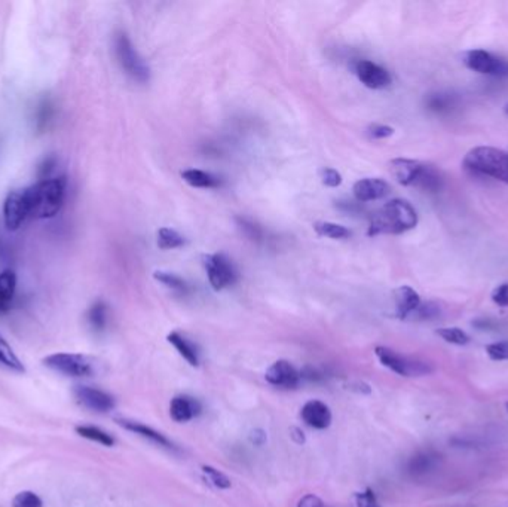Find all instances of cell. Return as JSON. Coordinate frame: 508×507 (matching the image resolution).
I'll list each match as a JSON object with an SVG mask.
<instances>
[{
	"label": "cell",
	"instance_id": "24",
	"mask_svg": "<svg viewBox=\"0 0 508 507\" xmlns=\"http://www.w3.org/2000/svg\"><path fill=\"white\" fill-rule=\"evenodd\" d=\"M314 229L319 237H326L330 240H346L351 237V231L345 227L333 222H315Z\"/></svg>",
	"mask_w": 508,
	"mask_h": 507
},
{
	"label": "cell",
	"instance_id": "14",
	"mask_svg": "<svg viewBox=\"0 0 508 507\" xmlns=\"http://www.w3.org/2000/svg\"><path fill=\"white\" fill-rule=\"evenodd\" d=\"M352 191L357 201L369 203L385 198L391 192V187L387 182L378 179V177H366V179L355 182Z\"/></svg>",
	"mask_w": 508,
	"mask_h": 507
},
{
	"label": "cell",
	"instance_id": "18",
	"mask_svg": "<svg viewBox=\"0 0 508 507\" xmlns=\"http://www.w3.org/2000/svg\"><path fill=\"white\" fill-rule=\"evenodd\" d=\"M200 412V403L187 396H177L169 405V415L177 422H187Z\"/></svg>",
	"mask_w": 508,
	"mask_h": 507
},
{
	"label": "cell",
	"instance_id": "39",
	"mask_svg": "<svg viewBox=\"0 0 508 507\" xmlns=\"http://www.w3.org/2000/svg\"><path fill=\"white\" fill-rule=\"evenodd\" d=\"M492 300L500 307L508 308V283L498 286L492 292Z\"/></svg>",
	"mask_w": 508,
	"mask_h": 507
},
{
	"label": "cell",
	"instance_id": "29",
	"mask_svg": "<svg viewBox=\"0 0 508 507\" xmlns=\"http://www.w3.org/2000/svg\"><path fill=\"white\" fill-rule=\"evenodd\" d=\"M154 277H155V280L159 281V283H162L168 289L176 290V292L186 293L187 289H189V287H187V284H186V281L182 277H178L177 274H173V272L156 271Z\"/></svg>",
	"mask_w": 508,
	"mask_h": 507
},
{
	"label": "cell",
	"instance_id": "28",
	"mask_svg": "<svg viewBox=\"0 0 508 507\" xmlns=\"http://www.w3.org/2000/svg\"><path fill=\"white\" fill-rule=\"evenodd\" d=\"M436 458L437 457L431 455L430 453H421V454L415 455L409 463V472L412 475H416V476L427 473L428 470H431L432 467H434Z\"/></svg>",
	"mask_w": 508,
	"mask_h": 507
},
{
	"label": "cell",
	"instance_id": "22",
	"mask_svg": "<svg viewBox=\"0 0 508 507\" xmlns=\"http://www.w3.org/2000/svg\"><path fill=\"white\" fill-rule=\"evenodd\" d=\"M182 179L192 187H201V189H211V187L220 186V179L218 176L207 173L196 168L182 172Z\"/></svg>",
	"mask_w": 508,
	"mask_h": 507
},
{
	"label": "cell",
	"instance_id": "32",
	"mask_svg": "<svg viewBox=\"0 0 508 507\" xmlns=\"http://www.w3.org/2000/svg\"><path fill=\"white\" fill-rule=\"evenodd\" d=\"M202 472L210 479V482L214 486L220 488V490H228V488H231V479L220 470H218V468H214L211 466H204Z\"/></svg>",
	"mask_w": 508,
	"mask_h": 507
},
{
	"label": "cell",
	"instance_id": "45",
	"mask_svg": "<svg viewBox=\"0 0 508 507\" xmlns=\"http://www.w3.org/2000/svg\"><path fill=\"white\" fill-rule=\"evenodd\" d=\"M505 408H507V411H508V402L505 403Z\"/></svg>",
	"mask_w": 508,
	"mask_h": 507
},
{
	"label": "cell",
	"instance_id": "11",
	"mask_svg": "<svg viewBox=\"0 0 508 507\" xmlns=\"http://www.w3.org/2000/svg\"><path fill=\"white\" fill-rule=\"evenodd\" d=\"M355 74L364 87L370 90H383L391 85V74L382 65L370 60H359L355 63Z\"/></svg>",
	"mask_w": 508,
	"mask_h": 507
},
{
	"label": "cell",
	"instance_id": "2",
	"mask_svg": "<svg viewBox=\"0 0 508 507\" xmlns=\"http://www.w3.org/2000/svg\"><path fill=\"white\" fill-rule=\"evenodd\" d=\"M418 225V213L413 205L406 200H391L385 203L382 207L374 213L369 227V236H399L408 232Z\"/></svg>",
	"mask_w": 508,
	"mask_h": 507
},
{
	"label": "cell",
	"instance_id": "31",
	"mask_svg": "<svg viewBox=\"0 0 508 507\" xmlns=\"http://www.w3.org/2000/svg\"><path fill=\"white\" fill-rule=\"evenodd\" d=\"M12 507H43V501L33 491H21L12 499Z\"/></svg>",
	"mask_w": 508,
	"mask_h": 507
},
{
	"label": "cell",
	"instance_id": "15",
	"mask_svg": "<svg viewBox=\"0 0 508 507\" xmlns=\"http://www.w3.org/2000/svg\"><path fill=\"white\" fill-rule=\"evenodd\" d=\"M300 417H302L306 426L317 430H324L332 422L330 409H328L326 403L319 400L306 402L302 408V412H300Z\"/></svg>",
	"mask_w": 508,
	"mask_h": 507
},
{
	"label": "cell",
	"instance_id": "38",
	"mask_svg": "<svg viewBox=\"0 0 508 507\" xmlns=\"http://www.w3.org/2000/svg\"><path fill=\"white\" fill-rule=\"evenodd\" d=\"M369 134L372 138H376V140L388 138L394 134V128L390 125H383V124H374L369 128Z\"/></svg>",
	"mask_w": 508,
	"mask_h": 507
},
{
	"label": "cell",
	"instance_id": "27",
	"mask_svg": "<svg viewBox=\"0 0 508 507\" xmlns=\"http://www.w3.org/2000/svg\"><path fill=\"white\" fill-rule=\"evenodd\" d=\"M184 237L171 228H161L158 231V247L162 250L178 249L184 246Z\"/></svg>",
	"mask_w": 508,
	"mask_h": 507
},
{
	"label": "cell",
	"instance_id": "4",
	"mask_svg": "<svg viewBox=\"0 0 508 507\" xmlns=\"http://www.w3.org/2000/svg\"><path fill=\"white\" fill-rule=\"evenodd\" d=\"M464 168L474 176L492 177L508 183V152L491 146L474 147L465 155Z\"/></svg>",
	"mask_w": 508,
	"mask_h": 507
},
{
	"label": "cell",
	"instance_id": "1",
	"mask_svg": "<svg viewBox=\"0 0 508 507\" xmlns=\"http://www.w3.org/2000/svg\"><path fill=\"white\" fill-rule=\"evenodd\" d=\"M65 177H48L41 179L34 185L24 187L23 196L27 207L28 219H52L59 214L64 205Z\"/></svg>",
	"mask_w": 508,
	"mask_h": 507
},
{
	"label": "cell",
	"instance_id": "20",
	"mask_svg": "<svg viewBox=\"0 0 508 507\" xmlns=\"http://www.w3.org/2000/svg\"><path fill=\"white\" fill-rule=\"evenodd\" d=\"M17 290V276L11 269L0 272V315L9 311Z\"/></svg>",
	"mask_w": 508,
	"mask_h": 507
},
{
	"label": "cell",
	"instance_id": "16",
	"mask_svg": "<svg viewBox=\"0 0 508 507\" xmlns=\"http://www.w3.org/2000/svg\"><path fill=\"white\" fill-rule=\"evenodd\" d=\"M394 299H395V308H397V317L401 318V320H406V318H409L422 304L419 293L410 286L399 287L394 292Z\"/></svg>",
	"mask_w": 508,
	"mask_h": 507
},
{
	"label": "cell",
	"instance_id": "23",
	"mask_svg": "<svg viewBox=\"0 0 508 507\" xmlns=\"http://www.w3.org/2000/svg\"><path fill=\"white\" fill-rule=\"evenodd\" d=\"M0 368L12 371L17 373L25 372L23 362L18 359V355L12 350V346L8 344V341L2 335H0Z\"/></svg>",
	"mask_w": 508,
	"mask_h": 507
},
{
	"label": "cell",
	"instance_id": "34",
	"mask_svg": "<svg viewBox=\"0 0 508 507\" xmlns=\"http://www.w3.org/2000/svg\"><path fill=\"white\" fill-rule=\"evenodd\" d=\"M486 353L492 360H508V341L492 342L486 345Z\"/></svg>",
	"mask_w": 508,
	"mask_h": 507
},
{
	"label": "cell",
	"instance_id": "37",
	"mask_svg": "<svg viewBox=\"0 0 508 507\" xmlns=\"http://www.w3.org/2000/svg\"><path fill=\"white\" fill-rule=\"evenodd\" d=\"M357 507H381L378 499L372 490H366L363 493L355 494Z\"/></svg>",
	"mask_w": 508,
	"mask_h": 507
},
{
	"label": "cell",
	"instance_id": "25",
	"mask_svg": "<svg viewBox=\"0 0 508 507\" xmlns=\"http://www.w3.org/2000/svg\"><path fill=\"white\" fill-rule=\"evenodd\" d=\"M87 318L92 331L96 332L105 331V327L107 324V305L103 302V300H97V302L92 304L91 308L88 309Z\"/></svg>",
	"mask_w": 508,
	"mask_h": 507
},
{
	"label": "cell",
	"instance_id": "19",
	"mask_svg": "<svg viewBox=\"0 0 508 507\" xmlns=\"http://www.w3.org/2000/svg\"><path fill=\"white\" fill-rule=\"evenodd\" d=\"M118 424L120 427H124L125 430L128 431H133V433L145 437V439H149L150 442H154L159 446H165V448H173V444L169 442V440L162 435L159 433V431L154 430L152 427L149 426H145L141 424V422H137V421H129V420H118Z\"/></svg>",
	"mask_w": 508,
	"mask_h": 507
},
{
	"label": "cell",
	"instance_id": "13",
	"mask_svg": "<svg viewBox=\"0 0 508 507\" xmlns=\"http://www.w3.org/2000/svg\"><path fill=\"white\" fill-rule=\"evenodd\" d=\"M269 384L281 389H296L300 382V373L287 360H278L269 366L265 373Z\"/></svg>",
	"mask_w": 508,
	"mask_h": 507
},
{
	"label": "cell",
	"instance_id": "5",
	"mask_svg": "<svg viewBox=\"0 0 508 507\" xmlns=\"http://www.w3.org/2000/svg\"><path fill=\"white\" fill-rule=\"evenodd\" d=\"M113 46H115V54L122 70L136 82L146 83L150 78L149 65L140 57V54L134 48V45L131 42L128 34L124 32H118L115 34Z\"/></svg>",
	"mask_w": 508,
	"mask_h": 507
},
{
	"label": "cell",
	"instance_id": "33",
	"mask_svg": "<svg viewBox=\"0 0 508 507\" xmlns=\"http://www.w3.org/2000/svg\"><path fill=\"white\" fill-rule=\"evenodd\" d=\"M440 315V307L436 302L421 304L418 309L410 317L415 320H434Z\"/></svg>",
	"mask_w": 508,
	"mask_h": 507
},
{
	"label": "cell",
	"instance_id": "8",
	"mask_svg": "<svg viewBox=\"0 0 508 507\" xmlns=\"http://www.w3.org/2000/svg\"><path fill=\"white\" fill-rule=\"evenodd\" d=\"M210 284L214 290H223L238 280V272L232 260L222 253H213L202 258Z\"/></svg>",
	"mask_w": 508,
	"mask_h": 507
},
{
	"label": "cell",
	"instance_id": "40",
	"mask_svg": "<svg viewBox=\"0 0 508 507\" xmlns=\"http://www.w3.org/2000/svg\"><path fill=\"white\" fill-rule=\"evenodd\" d=\"M297 507H327L324 504V501L319 499V497L314 495V494H306L305 497L299 500Z\"/></svg>",
	"mask_w": 508,
	"mask_h": 507
},
{
	"label": "cell",
	"instance_id": "7",
	"mask_svg": "<svg viewBox=\"0 0 508 507\" xmlns=\"http://www.w3.org/2000/svg\"><path fill=\"white\" fill-rule=\"evenodd\" d=\"M374 354L383 366H387L388 369L401 375V377H423V375L432 372L428 363L406 358V355L399 354L388 346H376Z\"/></svg>",
	"mask_w": 508,
	"mask_h": 507
},
{
	"label": "cell",
	"instance_id": "42",
	"mask_svg": "<svg viewBox=\"0 0 508 507\" xmlns=\"http://www.w3.org/2000/svg\"><path fill=\"white\" fill-rule=\"evenodd\" d=\"M251 442H253L254 445H257V446H260V445L265 444V442H266V433H265V431L260 430V428L254 430L253 433H251Z\"/></svg>",
	"mask_w": 508,
	"mask_h": 507
},
{
	"label": "cell",
	"instance_id": "30",
	"mask_svg": "<svg viewBox=\"0 0 508 507\" xmlns=\"http://www.w3.org/2000/svg\"><path fill=\"white\" fill-rule=\"evenodd\" d=\"M437 335L445 340L449 344L454 345H467L469 342V336L467 332H464L463 329L458 327H443V329H437Z\"/></svg>",
	"mask_w": 508,
	"mask_h": 507
},
{
	"label": "cell",
	"instance_id": "21",
	"mask_svg": "<svg viewBox=\"0 0 508 507\" xmlns=\"http://www.w3.org/2000/svg\"><path fill=\"white\" fill-rule=\"evenodd\" d=\"M167 340L187 363L192 366L200 364V355H198L196 346L193 345V342L187 340L184 335L178 333V332H171V333H168Z\"/></svg>",
	"mask_w": 508,
	"mask_h": 507
},
{
	"label": "cell",
	"instance_id": "3",
	"mask_svg": "<svg viewBox=\"0 0 508 507\" xmlns=\"http://www.w3.org/2000/svg\"><path fill=\"white\" fill-rule=\"evenodd\" d=\"M394 179L403 186H413L425 192H440L445 179L434 165L416 161V159L397 158L390 163Z\"/></svg>",
	"mask_w": 508,
	"mask_h": 507
},
{
	"label": "cell",
	"instance_id": "9",
	"mask_svg": "<svg viewBox=\"0 0 508 507\" xmlns=\"http://www.w3.org/2000/svg\"><path fill=\"white\" fill-rule=\"evenodd\" d=\"M464 64L469 70L489 76H508V61L485 50H472L464 54Z\"/></svg>",
	"mask_w": 508,
	"mask_h": 507
},
{
	"label": "cell",
	"instance_id": "41",
	"mask_svg": "<svg viewBox=\"0 0 508 507\" xmlns=\"http://www.w3.org/2000/svg\"><path fill=\"white\" fill-rule=\"evenodd\" d=\"M240 223H241V228L244 229V231H246V234H247V236H250L251 238H259L260 237V229L256 227V225H253V223H247L246 220H240Z\"/></svg>",
	"mask_w": 508,
	"mask_h": 507
},
{
	"label": "cell",
	"instance_id": "35",
	"mask_svg": "<svg viewBox=\"0 0 508 507\" xmlns=\"http://www.w3.org/2000/svg\"><path fill=\"white\" fill-rule=\"evenodd\" d=\"M319 177H321V182L323 185L328 186V187H337L342 185V176L341 173H339L337 170H335V168H321V172H319Z\"/></svg>",
	"mask_w": 508,
	"mask_h": 507
},
{
	"label": "cell",
	"instance_id": "12",
	"mask_svg": "<svg viewBox=\"0 0 508 507\" xmlns=\"http://www.w3.org/2000/svg\"><path fill=\"white\" fill-rule=\"evenodd\" d=\"M28 220L27 207L24 203L23 189L11 191L3 203V222L9 231H17L23 227V223Z\"/></svg>",
	"mask_w": 508,
	"mask_h": 507
},
{
	"label": "cell",
	"instance_id": "17",
	"mask_svg": "<svg viewBox=\"0 0 508 507\" xmlns=\"http://www.w3.org/2000/svg\"><path fill=\"white\" fill-rule=\"evenodd\" d=\"M459 105V97L454 92H432L425 99L427 110L436 115H449Z\"/></svg>",
	"mask_w": 508,
	"mask_h": 507
},
{
	"label": "cell",
	"instance_id": "6",
	"mask_svg": "<svg viewBox=\"0 0 508 507\" xmlns=\"http://www.w3.org/2000/svg\"><path fill=\"white\" fill-rule=\"evenodd\" d=\"M46 368L61 373L64 377L72 378H83L89 377L94 372V364L89 358L83 354L74 353H55L51 355H46L42 360Z\"/></svg>",
	"mask_w": 508,
	"mask_h": 507
},
{
	"label": "cell",
	"instance_id": "26",
	"mask_svg": "<svg viewBox=\"0 0 508 507\" xmlns=\"http://www.w3.org/2000/svg\"><path fill=\"white\" fill-rule=\"evenodd\" d=\"M74 430H76V433L81 437L92 440V442H97V444L105 445V446H113V445H115V439H113L109 433H106L105 430H101L98 427L78 426Z\"/></svg>",
	"mask_w": 508,
	"mask_h": 507
},
{
	"label": "cell",
	"instance_id": "10",
	"mask_svg": "<svg viewBox=\"0 0 508 507\" xmlns=\"http://www.w3.org/2000/svg\"><path fill=\"white\" fill-rule=\"evenodd\" d=\"M73 396L79 405L94 412L105 414V412H110L115 408V399L109 393L89 386H74Z\"/></svg>",
	"mask_w": 508,
	"mask_h": 507
},
{
	"label": "cell",
	"instance_id": "44",
	"mask_svg": "<svg viewBox=\"0 0 508 507\" xmlns=\"http://www.w3.org/2000/svg\"><path fill=\"white\" fill-rule=\"evenodd\" d=\"M504 110H505V114H507V115H508V105H507V106H505V109H504Z\"/></svg>",
	"mask_w": 508,
	"mask_h": 507
},
{
	"label": "cell",
	"instance_id": "43",
	"mask_svg": "<svg viewBox=\"0 0 508 507\" xmlns=\"http://www.w3.org/2000/svg\"><path fill=\"white\" fill-rule=\"evenodd\" d=\"M291 433H295V435H291V437H293L297 444H304L305 442L304 433L299 428H291Z\"/></svg>",
	"mask_w": 508,
	"mask_h": 507
},
{
	"label": "cell",
	"instance_id": "36",
	"mask_svg": "<svg viewBox=\"0 0 508 507\" xmlns=\"http://www.w3.org/2000/svg\"><path fill=\"white\" fill-rule=\"evenodd\" d=\"M51 116H52V105L48 99H45L41 103L39 110H37V128L43 130L46 125H48Z\"/></svg>",
	"mask_w": 508,
	"mask_h": 507
}]
</instances>
